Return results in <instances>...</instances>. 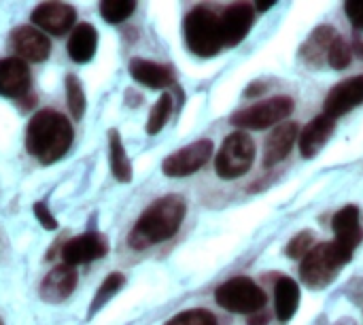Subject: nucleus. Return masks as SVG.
<instances>
[{
	"label": "nucleus",
	"instance_id": "3",
	"mask_svg": "<svg viewBox=\"0 0 363 325\" xmlns=\"http://www.w3.org/2000/svg\"><path fill=\"white\" fill-rule=\"evenodd\" d=\"M351 258H353V251L345 249L336 241L334 243H321L302 260L300 277L308 287L323 290L338 277L340 268L347 262H351Z\"/></svg>",
	"mask_w": 363,
	"mask_h": 325
},
{
	"label": "nucleus",
	"instance_id": "23",
	"mask_svg": "<svg viewBox=\"0 0 363 325\" xmlns=\"http://www.w3.org/2000/svg\"><path fill=\"white\" fill-rule=\"evenodd\" d=\"M108 158H111L113 177L121 183H130L132 181V164H130V158L123 149V143H121V136L117 130L108 132Z\"/></svg>",
	"mask_w": 363,
	"mask_h": 325
},
{
	"label": "nucleus",
	"instance_id": "4",
	"mask_svg": "<svg viewBox=\"0 0 363 325\" xmlns=\"http://www.w3.org/2000/svg\"><path fill=\"white\" fill-rule=\"evenodd\" d=\"M183 32H185V43L189 51L200 57H213L223 47L219 17L206 6H198L187 13Z\"/></svg>",
	"mask_w": 363,
	"mask_h": 325
},
{
	"label": "nucleus",
	"instance_id": "34",
	"mask_svg": "<svg viewBox=\"0 0 363 325\" xmlns=\"http://www.w3.org/2000/svg\"><path fill=\"white\" fill-rule=\"evenodd\" d=\"M264 89H266V85H262V83H253V85H251V87L245 92V96H249V98H251V96H257V94H262Z\"/></svg>",
	"mask_w": 363,
	"mask_h": 325
},
{
	"label": "nucleus",
	"instance_id": "20",
	"mask_svg": "<svg viewBox=\"0 0 363 325\" xmlns=\"http://www.w3.org/2000/svg\"><path fill=\"white\" fill-rule=\"evenodd\" d=\"M98 47V32L91 23H79L68 38V55L77 64H85L96 55Z\"/></svg>",
	"mask_w": 363,
	"mask_h": 325
},
{
	"label": "nucleus",
	"instance_id": "15",
	"mask_svg": "<svg viewBox=\"0 0 363 325\" xmlns=\"http://www.w3.org/2000/svg\"><path fill=\"white\" fill-rule=\"evenodd\" d=\"M296 138H300V128H298L296 121L279 123L270 132V136L266 138V145H264V166L272 168V166L281 164L289 155V151L294 149Z\"/></svg>",
	"mask_w": 363,
	"mask_h": 325
},
{
	"label": "nucleus",
	"instance_id": "2",
	"mask_svg": "<svg viewBox=\"0 0 363 325\" xmlns=\"http://www.w3.org/2000/svg\"><path fill=\"white\" fill-rule=\"evenodd\" d=\"M72 126L70 121L51 109L38 111L26 130V149L40 164H53L66 155L72 145Z\"/></svg>",
	"mask_w": 363,
	"mask_h": 325
},
{
	"label": "nucleus",
	"instance_id": "22",
	"mask_svg": "<svg viewBox=\"0 0 363 325\" xmlns=\"http://www.w3.org/2000/svg\"><path fill=\"white\" fill-rule=\"evenodd\" d=\"M336 40V30L332 26H319L308 40L302 45V57L308 64H319L323 60H328V51L332 47V43Z\"/></svg>",
	"mask_w": 363,
	"mask_h": 325
},
{
	"label": "nucleus",
	"instance_id": "21",
	"mask_svg": "<svg viewBox=\"0 0 363 325\" xmlns=\"http://www.w3.org/2000/svg\"><path fill=\"white\" fill-rule=\"evenodd\" d=\"M300 307V285L289 279L281 277L274 285V311L279 321L287 324Z\"/></svg>",
	"mask_w": 363,
	"mask_h": 325
},
{
	"label": "nucleus",
	"instance_id": "33",
	"mask_svg": "<svg viewBox=\"0 0 363 325\" xmlns=\"http://www.w3.org/2000/svg\"><path fill=\"white\" fill-rule=\"evenodd\" d=\"M268 321H270L268 313H266V311H259V313L249 315V321H247V325H268Z\"/></svg>",
	"mask_w": 363,
	"mask_h": 325
},
{
	"label": "nucleus",
	"instance_id": "10",
	"mask_svg": "<svg viewBox=\"0 0 363 325\" xmlns=\"http://www.w3.org/2000/svg\"><path fill=\"white\" fill-rule=\"evenodd\" d=\"M30 17H32V23L40 32L62 36L72 28L77 19V11L72 9V4H66V2H40L32 11Z\"/></svg>",
	"mask_w": 363,
	"mask_h": 325
},
{
	"label": "nucleus",
	"instance_id": "7",
	"mask_svg": "<svg viewBox=\"0 0 363 325\" xmlns=\"http://www.w3.org/2000/svg\"><path fill=\"white\" fill-rule=\"evenodd\" d=\"M294 113V100L289 96H274L264 102H255L232 115V126L242 130H264L274 123H281Z\"/></svg>",
	"mask_w": 363,
	"mask_h": 325
},
{
	"label": "nucleus",
	"instance_id": "11",
	"mask_svg": "<svg viewBox=\"0 0 363 325\" xmlns=\"http://www.w3.org/2000/svg\"><path fill=\"white\" fill-rule=\"evenodd\" d=\"M106 253H108V243L98 232H87V234L74 236L62 247V260L68 266L89 264L94 260L104 258Z\"/></svg>",
	"mask_w": 363,
	"mask_h": 325
},
{
	"label": "nucleus",
	"instance_id": "1",
	"mask_svg": "<svg viewBox=\"0 0 363 325\" xmlns=\"http://www.w3.org/2000/svg\"><path fill=\"white\" fill-rule=\"evenodd\" d=\"M185 213H187V202L183 196L170 194V196L155 200L138 217L136 226L132 228L128 236V245L134 251H143V249H149L157 243L172 238L185 219Z\"/></svg>",
	"mask_w": 363,
	"mask_h": 325
},
{
	"label": "nucleus",
	"instance_id": "6",
	"mask_svg": "<svg viewBox=\"0 0 363 325\" xmlns=\"http://www.w3.org/2000/svg\"><path fill=\"white\" fill-rule=\"evenodd\" d=\"M255 143L242 130L230 134L215 158V170L221 179H238L253 166Z\"/></svg>",
	"mask_w": 363,
	"mask_h": 325
},
{
	"label": "nucleus",
	"instance_id": "27",
	"mask_svg": "<svg viewBox=\"0 0 363 325\" xmlns=\"http://www.w3.org/2000/svg\"><path fill=\"white\" fill-rule=\"evenodd\" d=\"M172 113V96L170 94H164L160 96V100L153 104L151 113H149V119H147V134H160V130L166 126L168 117Z\"/></svg>",
	"mask_w": 363,
	"mask_h": 325
},
{
	"label": "nucleus",
	"instance_id": "35",
	"mask_svg": "<svg viewBox=\"0 0 363 325\" xmlns=\"http://www.w3.org/2000/svg\"><path fill=\"white\" fill-rule=\"evenodd\" d=\"M272 6H274V2H257V4H255V9L262 11V13L268 11V9H272Z\"/></svg>",
	"mask_w": 363,
	"mask_h": 325
},
{
	"label": "nucleus",
	"instance_id": "8",
	"mask_svg": "<svg viewBox=\"0 0 363 325\" xmlns=\"http://www.w3.org/2000/svg\"><path fill=\"white\" fill-rule=\"evenodd\" d=\"M213 151H215L213 141H208V138L196 141V143L174 151L172 155H168L162 164V172L172 179L189 177V175L198 172L211 160Z\"/></svg>",
	"mask_w": 363,
	"mask_h": 325
},
{
	"label": "nucleus",
	"instance_id": "17",
	"mask_svg": "<svg viewBox=\"0 0 363 325\" xmlns=\"http://www.w3.org/2000/svg\"><path fill=\"white\" fill-rule=\"evenodd\" d=\"M332 228H334V234H336V243L342 245L345 249L355 251L362 245V215H359V209L355 204H349V206L340 209L334 215Z\"/></svg>",
	"mask_w": 363,
	"mask_h": 325
},
{
	"label": "nucleus",
	"instance_id": "5",
	"mask_svg": "<svg viewBox=\"0 0 363 325\" xmlns=\"http://www.w3.org/2000/svg\"><path fill=\"white\" fill-rule=\"evenodd\" d=\"M215 300L221 309L238 315H253L266 309L264 290L249 277H234L217 287Z\"/></svg>",
	"mask_w": 363,
	"mask_h": 325
},
{
	"label": "nucleus",
	"instance_id": "36",
	"mask_svg": "<svg viewBox=\"0 0 363 325\" xmlns=\"http://www.w3.org/2000/svg\"><path fill=\"white\" fill-rule=\"evenodd\" d=\"M357 51H359V55L363 57V40H357Z\"/></svg>",
	"mask_w": 363,
	"mask_h": 325
},
{
	"label": "nucleus",
	"instance_id": "14",
	"mask_svg": "<svg viewBox=\"0 0 363 325\" xmlns=\"http://www.w3.org/2000/svg\"><path fill=\"white\" fill-rule=\"evenodd\" d=\"M77 281H79V275L74 266H68V264L55 266L53 270L47 272V277L40 283V298L49 304H60L72 296Z\"/></svg>",
	"mask_w": 363,
	"mask_h": 325
},
{
	"label": "nucleus",
	"instance_id": "16",
	"mask_svg": "<svg viewBox=\"0 0 363 325\" xmlns=\"http://www.w3.org/2000/svg\"><path fill=\"white\" fill-rule=\"evenodd\" d=\"M30 89V66L19 57L0 60V96L21 98Z\"/></svg>",
	"mask_w": 363,
	"mask_h": 325
},
{
	"label": "nucleus",
	"instance_id": "9",
	"mask_svg": "<svg viewBox=\"0 0 363 325\" xmlns=\"http://www.w3.org/2000/svg\"><path fill=\"white\" fill-rule=\"evenodd\" d=\"M9 47L13 49L15 57L23 62H45L51 53V43L34 26H19L9 36Z\"/></svg>",
	"mask_w": 363,
	"mask_h": 325
},
{
	"label": "nucleus",
	"instance_id": "26",
	"mask_svg": "<svg viewBox=\"0 0 363 325\" xmlns=\"http://www.w3.org/2000/svg\"><path fill=\"white\" fill-rule=\"evenodd\" d=\"M66 100H68V111L70 115L79 121L85 115V92L77 75L66 77Z\"/></svg>",
	"mask_w": 363,
	"mask_h": 325
},
{
	"label": "nucleus",
	"instance_id": "12",
	"mask_svg": "<svg viewBox=\"0 0 363 325\" xmlns=\"http://www.w3.org/2000/svg\"><path fill=\"white\" fill-rule=\"evenodd\" d=\"M253 21H255V9L251 2H236L232 6H228L225 13L219 17L223 45L236 47L238 43H242L245 36L249 34Z\"/></svg>",
	"mask_w": 363,
	"mask_h": 325
},
{
	"label": "nucleus",
	"instance_id": "37",
	"mask_svg": "<svg viewBox=\"0 0 363 325\" xmlns=\"http://www.w3.org/2000/svg\"><path fill=\"white\" fill-rule=\"evenodd\" d=\"M338 325H353V321H351V319H345L342 324H338Z\"/></svg>",
	"mask_w": 363,
	"mask_h": 325
},
{
	"label": "nucleus",
	"instance_id": "32",
	"mask_svg": "<svg viewBox=\"0 0 363 325\" xmlns=\"http://www.w3.org/2000/svg\"><path fill=\"white\" fill-rule=\"evenodd\" d=\"M347 17L351 19V23L363 32V0H351L345 4Z\"/></svg>",
	"mask_w": 363,
	"mask_h": 325
},
{
	"label": "nucleus",
	"instance_id": "24",
	"mask_svg": "<svg viewBox=\"0 0 363 325\" xmlns=\"http://www.w3.org/2000/svg\"><path fill=\"white\" fill-rule=\"evenodd\" d=\"M123 283H125V277L123 275H119V272H113V275H108L104 281H102V285H100V290L96 292V296H94V300H91V307H89V317L91 315H96L121 287H123Z\"/></svg>",
	"mask_w": 363,
	"mask_h": 325
},
{
	"label": "nucleus",
	"instance_id": "13",
	"mask_svg": "<svg viewBox=\"0 0 363 325\" xmlns=\"http://www.w3.org/2000/svg\"><path fill=\"white\" fill-rule=\"evenodd\" d=\"M359 104H363V75L351 77L342 83H338L334 89H330V94L325 96V115L340 117L353 109H357Z\"/></svg>",
	"mask_w": 363,
	"mask_h": 325
},
{
	"label": "nucleus",
	"instance_id": "25",
	"mask_svg": "<svg viewBox=\"0 0 363 325\" xmlns=\"http://www.w3.org/2000/svg\"><path fill=\"white\" fill-rule=\"evenodd\" d=\"M136 11L134 0H102L100 15L106 23H121Z\"/></svg>",
	"mask_w": 363,
	"mask_h": 325
},
{
	"label": "nucleus",
	"instance_id": "38",
	"mask_svg": "<svg viewBox=\"0 0 363 325\" xmlns=\"http://www.w3.org/2000/svg\"><path fill=\"white\" fill-rule=\"evenodd\" d=\"M0 325H4V324H2V319H0Z\"/></svg>",
	"mask_w": 363,
	"mask_h": 325
},
{
	"label": "nucleus",
	"instance_id": "31",
	"mask_svg": "<svg viewBox=\"0 0 363 325\" xmlns=\"http://www.w3.org/2000/svg\"><path fill=\"white\" fill-rule=\"evenodd\" d=\"M34 217L38 219V224L45 228V230H57V221H55V217H53V213L49 211V206L45 204V202H36L34 204Z\"/></svg>",
	"mask_w": 363,
	"mask_h": 325
},
{
	"label": "nucleus",
	"instance_id": "29",
	"mask_svg": "<svg viewBox=\"0 0 363 325\" xmlns=\"http://www.w3.org/2000/svg\"><path fill=\"white\" fill-rule=\"evenodd\" d=\"M313 249H315V232L304 230V232L296 234L289 241V245H287V258L300 260V258H306Z\"/></svg>",
	"mask_w": 363,
	"mask_h": 325
},
{
	"label": "nucleus",
	"instance_id": "30",
	"mask_svg": "<svg viewBox=\"0 0 363 325\" xmlns=\"http://www.w3.org/2000/svg\"><path fill=\"white\" fill-rule=\"evenodd\" d=\"M166 325H217V319L206 309H191V311L179 313Z\"/></svg>",
	"mask_w": 363,
	"mask_h": 325
},
{
	"label": "nucleus",
	"instance_id": "19",
	"mask_svg": "<svg viewBox=\"0 0 363 325\" xmlns=\"http://www.w3.org/2000/svg\"><path fill=\"white\" fill-rule=\"evenodd\" d=\"M130 75L134 81H138L151 89H164L174 83L172 70L168 66L151 62V60H143V57H134L130 62Z\"/></svg>",
	"mask_w": 363,
	"mask_h": 325
},
{
	"label": "nucleus",
	"instance_id": "28",
	"mask_svg": "<svg viewBox=\"0 0 363 325\" xmlns=\"http://www.w3.org/2000/svg\"><path fill=\"white\" fill-rule=\"evenodd\" d=\"M353 60V49L351 45L342 38V36H336V40L332 43L330 51H328V64L336 70H345Z\"/></svg>",
	"mask_w": 363,
	"mask_h": 325
},
{
	"label": "nucleus",
	"instance_id": "18",
	"mask_svg": "<svg viewBox=\"0 0 363 325\" xmlns=\"http://www.w3.org/2000/svg\"><path fill=\"white\" fill-rule=\"evenodd\" d=\"M334 119L330 115H317L313 121L306 123V128L300 132V153L311 160L315 155H319V151L325 147V143L330 141V136L334 134Z\"/></svg>",
	"mask_w": 363,
	"mask_h": 325
}]
</instances>
